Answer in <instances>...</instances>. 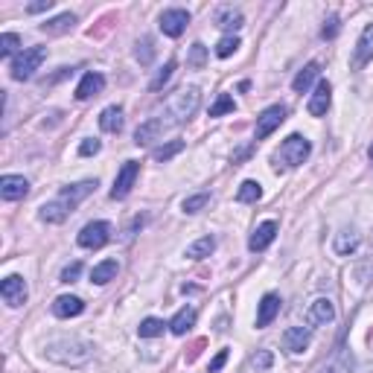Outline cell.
I'll use <instances>...</instances> for the list:
<instances>
[{
	"instance_id": "obj_13",
	"label": "cell",
	"mask_w": 373,
	"mask_h": 373,
	"mask_svg": "<svg viewBox=\"0 0 373 373\" xmlns=\"http://www.w3.org/2000/svg\"><path fill=\"white\" fill-rule=\"evenodd\" d=\"M353 353H350V347L347 344H339L332 350V356L327 359L324 365H321V370L318 373H353Z\"/></svg>"
},
{
	"instance_id": "obj_9",
	"label": "cell",
	"mask_w": 373,
	"mask_h": 373,
	"mask_svg": "<svg viewBox=\"0 0 373 373\" xmlns=\"http://www.w3.org/2000/svg\"><path fill=\"white\" fill-rule=\"evenodd\" d=\"M286 120V108L283 105H268L263 114L257 117V140H266L271 131H277Z\"/></svg>"
},
{
	"instance_id": "obj_30",
	"label": "cell",
	"mask_w": 373,
	"mask_h": 373,
	"mask_svg": "<svg viewBox=\"0 0 373 373\" xmlns=\"http://www.w3.org/2000/svg\"><path fill=\"white\" fill-rule=\"evenodd\" d=\"M259 198H263V186L257 181H242L239 190H236V202H242V204H254Z\"/></svg>"
},
{
	"instance_id": "obj_2",
	"label": "cell",
	"mask_w": 373,
	"mask_h": 373,
	"mask_svg": "<svg viewBox=\"0 0 373 373\" xmlns=\"http://www.w3.org/2000/svg\"><path fill=\"white\" fill-rule=\"evenodd\" d=\"M94 190H96V181H79V184L65 186V190H61L53 202L41 204V219L50 222V225H58V222H65Z\"/></svg>"
},
{
	"instance_id": "obj_23",
	"label": "cell",
	"mask_w": 373,
	"mask_h": 373,
	"mask_svg": "<svg viewBox=\"0 0 373 373\" xmlns=\"http://www.w3.org/2000/svg\"><path fill=\"white\" fill-rule=\"evenodd\" d=\"M103 88H105V76H103V73L88 70L82 76V82L76 85V99H91L96 94H103Z\"/></svg>"
},
{
	"instance_id": "obj_39",
	"label": "cell",
	"mask_w": 373,
	"mask_h": 373,
	"mask_svg": "<svg viewBox=\"0 0 373 373\" xmlns=\"http://www.w3.org/2000/svg\"><path fill=\"white\" fill-rule=\"evenodd\" d=\"M186 65L190 67H204L207 65V47L204 44H193L190 56H186Z\"/></svg>"
},
{
	"instance_id": "obj_41",
	"label": "cell",
	"mask_w": 373,
	"mask_h": 373,
	"mask_svg": "<svg viewBox=\"0 0 373 373\" xmlns=\"http://www.w3.org/2000/svg\"><path fill=\"white\" fill-rule=\"evenodd\" d=\"M82 275V263H70L65 271H61V283H76Z\"/></svg>"
},
{
	"instance_id": "obj_4",
	"label": "cell",
	"mask_w": 373,
	"mask_h": 373,
	"mask_svg": "<svg viewBox=\"0 0 373 373\" xmlns=\"http://www.w3.org/2000/svg\"><path fill=\"white\" fill-rule=\"evenodd\" d=\"M198 105H202V91H198L195 85H190V88H181L175 96L169 99V105H167V117L169 120H164V122H167V126L186 122L198 111Z\"/></svg>"
},
{
	"instance_id": "obj_25",
	"label": "cell",
	"mask_w": 373,
	"mask_h": 373,
	"mask_svg": "<svg viewBox=\"0 0 373 373\" xmlns=\"http://www.w3.org/2000/svg\"><path fill=\"white\" fill-rule=\"evenodd\" d=\"M122 108L120 105H108L103 114H99V129L108 131V134H120L122 131Z\"/></svg>"
},
{
	"instance_id": "obj_5",
	"label": "cell",
	"mask_w": 373,
	"mask_h": 373,
	"mask_svg": "<svg viewBox=\"0 0 373 373\" xmlns=\"http://www.w3.org/2000/svg\"><path fill=\"white\" fill-rule=\"evenodd\" d=\"M44 58H47V47H30V50H23L21 56H15V61H12V79L15 82H27L35 76V70H39L44 65Z\"/></svg>"
},
{
	"instance_id": "obj_40",
	"label": "cell",
	"mask_w": 373,
	"mask_h": 373,
	"mask_svg": "<svg viewBox=\"0 0 373 373\" xmlns=\"http://www.w3.org/2000/svg\"><path fill=\"white\" fill-rule=\"evenodd\" d=\"M271 365H275V356H271V350H257L251 356V367H257V370H268Z\"/></svg>"
},
{
	"instance_id": "obj_12",
	"label": "cell",
	"mask_w": 373,
	"mask_h": 373,
	"mask_svg": "<svg viewBox=\"0 0 373 373\" xmlns=\"http://www.w3.org/2000/svg\"><path fill=\"white\" fill-rule=\"evenodd\" d=\"M330 103H332V85L327 79H318L315 91H312V96H309V103H306V111L312 117H324Z\"/></svg>"
},
{
	"instance_id": "obj_36",
	"label": "cell",
	"mask_w": 373,
	"mask_h": 373,
	"mask_svg": "<svg viewBox=\"0 0 373 373\" xmlns=\"http://www.w3.org/2000/svg\"><path fill=\"white\" fill-rule=\"evenodd\" d=\"M181 149H184V140H169V143H164L160 149H155V160L167 164V160H169V158H175Z\"/></svg>"
},
{
	"instance_id": "obj_1",
	"label": "cell",
	"mask_w": 373,
	"mask_h": 373,
	"mask_svg": "<svg viewBox=\"0 0 373 373\" xmlns=\"http://www.w3.org/2000/svg\"><path fill=\"white\" fill-rule=\"evenodd\" d=\"M44 356L56 365L79 367V365H88L94 359V344L79 339V335H58V339H50L44 344Z\"/></svg>"
},
{
	"instance_id": "obj_28",
	"label": "cell",
	"mask_w": 373,
	"mask_h": 373,
	"mask_svg": "<svg viewBox=\"0 0 373 373\" xmlns=\"http://www.w3.org/2000/svg\"><path fill=\"white\" fill-rule=\"evenodd\" d=\"M213 248H216V239L213 236H202V239H195L190 248H186V259H204V257H210L213 254Z\"/></svg>"
},
{
	"instance_id": "obj_3",
	"label": "cell",
	"mask_w": 373,
	"mask_h": 373,
	"mask_svg": "<svg viewBox=\"0 0 373 373\" xmlns=\"http://www.w3.org/2000/svg\"><path fill=\"white\" fill-rule=\"evenodd\" d=\"M309 155H312V143L303 134H289L277 152L271 155V164H275V169H297L301 164H306Z\"/></svg>"
},
{
	"instance_id": "obj_10",
	"label": "cell",
	"mask_w": 373,
	"mask_h": 373,
	"mask_svg": "<svg viewBox=\"0 0 373 373\" xmlns=\"http://www.w3.org/2000/svg\"><path fill=\"white\" fill-rule=\"evenodd\" d=\"M111 239V225L108 222H88L79 231V245L82 248H103Z\"/></svg>"
},
{
	"instance_id": "obj_34",
	"label": "cell",
	"mask_w": 373,
	"mask_h": 373,
	"mask_svg": "<svg viewBox=\"0 0 373 373\" xmlns=\"http://www.w3.org/2000/svg\"><path fill=\"white\" fill-rule=\"evenodd\" d=\"M231 111H236L233 96H228V94H219V96H216V103L210 105V117H222V114H231Z\"/></svg>"
},
{
	"instance_id": "obj_45",
	"label": "cell",
	"mask_w": 373,
	"mask_h": 373,
	"mask_svg": "<svg viewBox=\"0 0 373 373\" xmlns=\"http://www.w3.org/2000/svg\"><path fill=\"white\" fill-rule=\"evenodd\" d=\"M228 362V350H219V356L210 362V373H216V370H222V365Z\"/></svg>"
},
{
	"instance_id": "obj_17",
	"label": "cell",
	"mask_w": 373,
	"mask_h": 373,
	"mask_svg": "<svg viewBox=\"0 0 373 373\" xmlns=\"http://www.w3.org/2000/svg\"><path fill=\"white\" fill-rule=\"evenodd\" d=\"M359 245H362V233H359L356 228H344L335 233V239H332V251L339 254V257H350L359 251Z\"/></svg>"
},
{
	"instance_id": "obj_19",
	"label": "cell",
	"mask_w": 373,
	"mask_h": 373,
	"mask_svg": "<svg viewBox=\"0 0 373 373\" xmlns=\"http://www.w3.org/2000/svg\"><path fill=\"white\" fill-rule=\"evenodd\" d=\"M275 236H277V222H263V225H257L254 233H251V239H248V248H251L254 254L259 251H266V248L275 242Z\"/></svg>"
},
{
	"instance_id": "obj_38",
	"label": "cell",
	"mask_w": 373,
	"mask_h": 373,
	"mask_svg": "<svg viewBox=\"0 0 373 373\" xmlns=\"http://www.w3.org/2000/svg\"><path fill=\"white\" fill-rule=\"evenodd\" d=\"M172 73H175V61H167V65L158 70V76L152 79V85H149V88H152V91H160V88H164V85L172 79Z\"/></svg>"
},
{
	"instance_id": "obj_27",
	"label": "cell",
	"mask_w": 373,
	"mask_h": 373,
	"mask_svg": "<svg viewBox=\"0 0 373 373\" xmlns=\"http://www.w3.org/2000/svg\"><path fill=\"white\" fill-rule=\"evenodd\" d=\"M318 73H321V67L315 65V61H309V65L301 70V73H297V76H295V82H292V88L297 91V94H306L309 88H312V82L318 79Z\"/></svg>"
},
{
	"instance_id": "obj_32",
	"label": "cell",
	"mask_w": 373,
	"mask_h": 373,
	"mask_svg": "<svg viewBox=\"0 0 373 373\" xmlns=\"http://www.w3.org/2000/svg\"><path fill=\"white\" fill-rule=\"evenodd\" d=\"M207 204H210V193H195V195H186L181 207H184V213L193 216V213H198V210H204Z\"/></svg>"
},
{
	"instance_id": "obj_15",
	"label": "cell",
	"mask_w": 373,
	"mask_h": 373,
	"mask_svg": "<svg viewBox=\"0 0 373 373\" xmlns=\"http://www.w3.org/2000/svg\"><path fill=\"white\" fill-rule=\"evenodd\" d=\"M30 193V181L23 175H3L0 178V198L3 202H21Z\"/></svg>"
},
{
	"instance_id": "obj_6",
	"label": "cell",
	"mask_w": 373,
	"mask_h": 373,
	"mask_svg": "<svg viewBox=\"0 0 373 373\" xmlns=\"http://www.w3.org/2000/svg\"><path fill=\"white\" fill-rule=\"evenodd\" d=\"M138 175H140V164H138V160H126V164L120 167V172H117L114 186H111V198H114V202H122V198L131 193V186H134V181H138Z\"/></svg>"
},
{
	"instance_id": "obj_14",
	"label": "cell",
	"mask_w": 373,
	"mask_h": 373,
	"mask_svg": "<svg viewBox=\"0 0 373 373\" xmlns=\"http://www.w3.org/2000/svg\"><path fill=\"white\" fill-rule=\"evenodd\" d=\"M309 341H312V330L309 327H289L283 335H280V344L286 353H303Z\"/></svg>"
},
{
	"instance_id": "obj_35",
	"label": "cell",
	"mask_w": 373,
	"mask_h": 373,
	"mask_svg": "<svg viewBox=\"0 0 373 373\" xmlns=\"http://www.w3.org/2000/svg\"><path fill=\"white\" fill-rule=\"evenodd\" d=\"M18 47H21V39H18L15 32H3V35H0V56H3V58L15 56ZM18 56H21V53H18Z\"/></svg>"
},
{
	"instance_id": "obj_31",
	"label": "cell",
	"mask_w": 373,
	"mask_h": 373,
	"mask_svg": "<svg viewBox=\"0 0 373 373\" xmlns=\"http://www.w3.org/2000/svg\"><path fill=\"white\" fill-rule=\"evenodd\" d=\"M164 327H169V324H164L160 318H146V321H140L138 335L140 339H158V335H164Z\"/></svg>"
},
{
	"instance_id": "obj_20",
	"label": "cell",
	"mask_w": 373,
	"mask_h": 373,
	"mask_svg": "<svg viewBox=\"0 0 373 373\" xmlns=\"http://www.w3.org/2000/svg\"><path fill=\"white\" fill-rule=\"evenodd\" d=\"M213 21H216V27L219 30H225L228 35H233L236 30H242V23H245V18H242V12L236 9V6H219L216 9V15H213Z\"/></svg>"
},
{
	"instance_id": "obj_18",
	"label": "cell",
	"mask_w": 373,
	"mask_h": 373,
	"mask_svg": "<svg viewBox=\"0 0 373 373\" xmlns=\"http://www.w3.org/2000/svg\"><path fill=\"white\" fill-rule=\"evenodd\" d=\"M367 61H373V23H367V27L362 30V35H359L356 41V50H353V67L362 70Z\"/></svg>"
},
{
	"instance_id": "obj_22",
	"label": "cell",
	"mask_w": 373,
	"mask_h": 373,
	"mask_svg": "<svg viewBox=\"0 0 373 373\" xmlns=\"http://www.w3.org/2000/svg\"><path fill=\"white\" fill-rule=\"evenodd\" d=\"M277 312H280V297L277 295H263V301H259V306H257V327L259 330H266L271 321L277 318Z\"/></svg>"
},
{
	"instance_id": "obj_29",
	"label": "cell",
	"mask_w": 373,
	"mask_h": 373,
	"mask_svg": "<svg viewBox=\"0 0 373 373\" xmlns=\"http://www.w3.org/2000/svg\"><path fill=\"white\" fill-rule=\"evenodd\" d=\"M193 324H195V309H193V306H184L181 312H178L175 318H172V321H169V330L175 332V335H184V332L190 330Z\"/></svg>"
},
{
	"instance_id": "obj_16",
	"label": "cell",
	"mask_w": 373,
	"mask_h": 373,
	"mask_svg": "<svg viewBox=\"0 0 373 373\" xmlns=\"http://www.w3.org/2000/svg\"><path fill=\"white\" fill-rule=\"evenodd\" d=\"M169 126L164 122V117H152V120H146L138 126V131H134V143L138 146H149V143H155L160 140V134H164Z\"/></svg>"
},
{
	"instance_id": "obj_33",
	"label": "cell",
	"mask_w": 373,
	"mask_h": 373,
	"mask_svg": "<svg viewBox=\"0 0 373 373\" xmlns=\"http://www.w3.org/2000/svg\"><path fill=\"white\" fill-rule=\"evenodd\" d=\"M134 56H138L140 65H152V58H155V41L149 39V35H143V39L138 41V50H134Z\"/></svg>"
},
{
	"instance_id": "obj_37",
	"label": "cell",
	"mask_w": 373,
	"mask_h": 373,
	"mask_svg": "<svg viewBox=\"0 0 373 373\" xmlns=\"http://www.w3.org/2000/svg\"><path fill=\"white\" fill-rule=\"evenodd\" d=\"M236 50H239V39L236 35H225L219 44H216V56L219 58H228V56H233Z\"/></svg>"
},
{
	"instance_id": "obj_42",
	"label": "cell",
	"mask_w": 373,
	"mask_h": 373,
	"mask_svg": "<svg viewBox=\"0 0 373 373\" xmlns=\"http://www.w3.org/2000/svg\"><path fill=\"white\" fill-rule=\"evenodd\" d=\"M339 30H341L339 18H335V15H330V21L324 23V30H321V35H324V39H335V35H339Z\"/></svg>"
},
{
	"instance_id": "obj_26",
	"label": "cell",
	"mask_w": 373,
	"mask_h": 373,
	"mask_svg": "<svg viewBox=\"0 0 373 373\" xmlns=\"http://www.w3.org/2000/svg\"><path fill=\"white\" fill-rule=\"evenodd\" d=\"M117 271H120V266H117V259H103L99 266H94V271H91V280L96 283V286H105V283H111L117 277Z\"/></svg>"
},
{
	"instance_id": "obj_43",
	"label": "cell",
	"mask_w": 373,
	"mask_h": 373,
	"mask_svg": "<svg viewBox=\"0 0 373 373\" xmlns=\"http://www.w3.org/2000/svg\"><path fill=\"white\" fill-rule=\"evenodd\" d=\"M99 152V140H82V146H79V155H96Z\"/></svg>"
},
{
	"instance_id": "obj_44",
	"label": "cell",
	"mask_w": 373,
	"mask_h": 373,
	"mask_svg": "<svg viewBox=\"0 0 373 373\" xmlns=\"http://www.w3.org/2000/svg\"><path fill=\"white\" fill-rule=\"evenodd\" d=\"M47 9H53V0H39V3H30L27 6L30 15H35V12H47Z\"/></svg>"
},
{
	"instance_id": "obj_8",
	"label": "cell",
	"mask_w": 373,
	"mask_h": 373,
	"mask_svg": "<svg viewBox=\"0 0 373 373\" xmlns=\"http://www.w3.org/2000/svg\"><path fill=\"white\" fill-rule=\"evenodd\" d=\"M0 297L9 303V306H23L30 297V289H27V280L21 275H9L3 283H0Z\"/></svg>"
},
{
	"instance_id": "obj_11",
	"label": "cell",
	"mask_w": 373,
	"mask_h": 373,
	"mask_svg": "<svg viewBox=\"0 0 373 373\" xmlns=\"http://www.w3.org/2000/svg\"><path fill=\"white\" fill-rule=\"evenodd\" d=\"M186 23H190V12L186 9H164V15H160V30L169 39H178V35L186 30Z\"/></svg>"
},
{
	"instance_id": "obj_24",
	"label": "cell",
	"mask_w": 373,
	"mask_h": 373,
	"mask_svg": "<svg viewBox=\"0 0 373 373\" xmlns=\"http://www.w3.org/2000/svg\"><path fill=\"white\" fill-rule=\"evenodd\" d=\"M73 27H76V15H73V12H61V15H56V18H50V21L41 23V32H47V35H65Z\"/></svg>"
},
{
	"instance_id": "obj_7",
	"label": "cell",
	"mask_w": 373,
	"mask_h": 373,
	"mask_svg": "<svg viewBox=\"0 0 373 373\" xmlns=\"http://www.w3.org/2000/svg\"><path fill=\"white\" fill-rule=\"evenodd\" d=\"M335 321V303L330 297H315L306 309V327L309 330H318V327H327Z\"/></svg>"
},
{
	"instance_id": "obj_21",
	"label": "cell",
	"mask_w": 373,
	"mask_h": 373,
	"mask_svg": "<svg viewBox=\"0 0 373 373\" xmlns=\"http://www.w3.org/2000/svg\"><path fill=\"white\" fill-rule=\"evenodd\" d=\"M85 312V301L76 295H61L53 301V315L56 318H76Z\"/></svg>"
}]
</instances>
